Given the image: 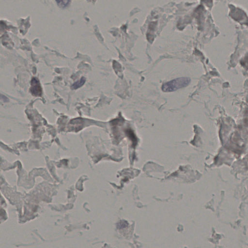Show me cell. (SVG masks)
Instances as JSON below:
<instances>
[{
	"instance_id": "obj_4",
	"label": "cell",
	"mask_w": 248,
	"mask_h": 248,
	"mask_svg": "<svg viewBox=\"0 0 248 248\" xmlns=\"http://www.w3.org/2000/svg\"><path fill=\"white\" fill-rule=\"evenodd\" d=\"M56 1L60 7L62 8L66 7L70 3L69 0H56Z\"/></svg>"
},
{
	"instance_id": "obj_5",
	"label": "cell",
	"mask_w": 248,
	"mask_h": 248,
	"mask_svg": "<svg viewBox=\"0 0 248 248\" xmlns=\"http://www.w3.org/2000/svg\"><path fill=\"white\" fill-rule=\"evenodd\" d=\"M125 133H126L127 136L129 138H130V139L133 141V143L135 142L136 138H135V136H134L133 132V130L131 129L128 128V129H127V130H125Z\"/></svg>"
},
{
	"instance_id": "obj_1",
	"label": "cell",
	"mask_w": 248,
	"mask_h": 248,
	"mask_svg": "<svg viewBox=\"0 0 248 248\" xmlns=\"http://www.w3.org/2000/svg\"><path fill=\"white\" fill-rule=\"evenodd\" d=\"M190 82L189 78H179L165 83L162 86V90L165 92H173L187 86Z\"/></svg>"
},
{
	"instance_id": "obj_2",
	"label": "cell",
	"mask_w": 248,
	"mask_h": 248,
	"mask_svg": "<svg viewBox=\"0 0 248 248\" xmlns=\"http://www.w3.org/2000/svg\"><path fill=\"white\" fill-rule=\"evenodd\" d=\"M32 90L34 95H41V88L40 86L39 81L36 79H33L32 82Z\"/></svg>"
},
{
	"instance_id": "obj_3",
	"label": "cell",
	"mask_w": 248,
	"mask_h": 248,
	"mask_svg": "<svg viewBox=\"0 0 248 248\" xmlns=\"http://www.w3.org/2000/svg\"><path fill=\"white\" fill-rule=\"evenodd\" d=\"M86 79L84 77L81 78V80L77 82L74 83L73 84V86H72V88L73 89H77L79 88L80 87H81L82 86H83L84 83L86 82Z\"/></svg>"
}]
</instances>
